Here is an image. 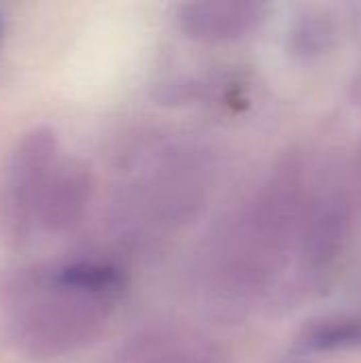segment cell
Returning <instances> with one entry per match:
<instances>
[{
	"label": "cell",
	"mask_w": 361,
	"mask_h": 363,
	"mask_svg": "<svg viewBox=\"0 0 361 363\" xmlns=\"http://www.w3.org/2000/svg\"><path fill=\"white\" fill-rule=\"evenodd\" d=\"M119 296V272L96 262L26 274L6 294L4 330L28 357H64L100 336Z\"/></svg>",
	"instance_id": "1"
},
{
	"label": "cell",
	"mask_w": 361,
	"mask_h": 363,
	"mask_svg": "<svg viewBox=\"0 0 361 363\" xmlns=\"http://www.w3.org/2000/svg\"><path fill=\"white\" fill-rule=\"evenodd\" d=\"M11 206L23 225L62 230L79 219L89 181L81 166L64 160L51 134L34 132L15 153L11 166Z\"/></svg>",
	"instance_id": "2"
},
{
	"label": "cell",
	"mask_w": 361,
	"mask_h": 363,
	"mask_svg": "<svg viewBox=\"0 0 361 363\" xmlns=\"http://www.w3.org/2000/svg\"><path fill=\"white\" fill-rule=\"evenodd\" d=\"M247 9L240 4L223 2H191L181 9L179 21L187 36L202 40H221L243 30Z\"/></svg>",
	"instance_id": "3"
},
{
	"label": "cell",
	"mask_w": 361,
	"mask_h": 363,
	"mask_svg": "<svg viewBox=\"0 0 361 363\" xmlns=\"http://www.w3.org/2000/svg\"><path fill=\"white\" fill-rule=\"evenodd\" d=\"M111 363H211V355L198 347V340L157 336L134 345Z\"/></svg>",
	"instance_id": "4"
},
{
	"label": "cell",
	"mask_w": 361,
	"mask_h": 363,
	"mask_svg": "<svg viewBox=\"0 0 361 363\" xmlns=\"http://www.w3.org/2000/svg\"><path fill=\"white\" fill-rule=\"evenodd\" d=\"M361 342V325L360 323H345L338 328H328L313 336L311 345L315 349H332V347H347Z\"/></svg>",
	"instance_id": "5"
}]
</instances>
